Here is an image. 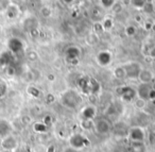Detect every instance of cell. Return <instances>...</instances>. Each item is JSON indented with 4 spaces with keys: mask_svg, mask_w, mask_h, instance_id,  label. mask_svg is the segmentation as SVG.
<instances>
[{
    "mask_svg": "<svg viewBox=\"0 0 155 152\" xmlns=\"http://www.w3.org/2000/svg\"><path fill=\"white\" fill-rule=\"evenodd\" d=\"M61 102L68 109H78L83 102L82 95L75 90H67L61 95Z\"/></svg>",
    "mask_w": 155,
    "mask_h": 152,
    "instance_id": "6da1fadb",
    "label": "cell"
},
{
    "mask_svg": "<svg viewBox=\"0 0 155 152\" xmlns=\"http://www.w3.org/2000/svg\"><path fill=\"white\" fill-rule=\"evenodd\" d=\"M127 137L131 143H144L147 138V132L142 127L135 126L127 130Z\"/></svg>",
    "mask_w": 155,
    "mask_h": 152,
    "instance_id": "7a4b0ae2",
    "label": "cell"
},
{
    "mask_svg": "<svg viewBox=\"0 0 155 152\" xmlns=\"http://www.w3.org/2000/svg\"><path fill=\"white\" fill-rule=\"evenodd\" d=\"M69 145L71 149L74 150H82L87 148L91 145V141L86 136L80 133H74L69 137Z\"/></svg>",
    "mask_w": 155,
    "mask_h": 152,
    "instance_id": "3957f363",
    "label": "cell"
},
{
    "mask_svg": "<svg viewBox=\"0 0 155 152\" xmlns=\"http://www.w3.org/2000/svg\"><path fill=\"white\" fill-rule=\"evenodd\" d=\"M94 131L99 135H106L112 131V124L107 119L99 118L94 121Z\"/></svg>",
    "mask_w": 155,
    "mask_h": 152,
    "instance_id": "277c9868",
    "label": "cell"
},
{
    "mask_svg": "<svg viewBox=\"0 0 155 152\" xmlns=\"http://www.w3.org/2000/svg\"><path fill=\"white\" fill-rule=\"evenodd\" d=\"M122 67L125 70V75H127V78H130V79H138V76H139L140 71H141V66L140 64L136 62H130L127 64L122 65Z\"/></svg>",
    "mask_w": 155,
    "mask_h": 152,
    "instance_id": "5b68a950",
    "label": "cell"
},
{
    "mask_svg": "<svg viewBox=\"0 0 155 152\" xmlns=\"http://www.w3.org/2000/svg\"><path fill=\"white\" fill-rule=\"evenodd\" d=\"M118 94L122 101L124 102H133L136 99V90L130 87V86H122L118 90Z\"/></svg>",
    "mask_w": 155,
    "mask_h": 152,
    "instance_id": "8992f818",
    "label": "cell"
},
{
    "mask_svg": "<svg viewBox=\"0 0 155 152\" xmlns=\"http://www.w3.org/2000/svg\"><path fill=\"white\" fill-rule=\"evenodd\" d=\"M81 119L86 120H95L97 117V106L95 104H87L81 109L80 112Z\"/></svg>",
    "mask_w": 155,
    "mask_h": 152,
    "instance_id": "52a82bcc",
    "label": "cell"
},
{
    "mask_svg": "<svg viewBox=\"0 0 155 152\" xmlns=\"http://www.w3.org/2000/svg\"><path fill=\"white\" fill-rule=\"evenodd\" d=\"M0 145H1V148L3 149V151H7V152L14 151V150H16L18 147V140L15 136H13V135L11 134V135H9V136L1 139Z\"/></svg>",
    "mask_w": 155,
    "mask_h": 152,
    "instance_id": "ba28073f",
    "label": "cell"
},
{
    "mask_svg": "<svg viewBox=\"0 0 155 152\" xmlns=\"http://www.w3.org/2000/svg\"><path fill=\"white\" fill-rule=\"evenodd\" d=\"M13 132V126L5 118H0V138L2 139L5 137L9 136Z\"/></svg>",
    "mask_w": 155,
    "mask_h": 152,
    "instance_id": "9c48e42d",
    "label": "cell"
},
{
    "mask_svg": "<svg viewBox=\"0 0 155 152\" xmlns=\"http://www.w3.org/2000/svg\"><path fill=\"white\" fill-rule=\"evenodd\" d=\"M96 59H97V62L100 66H108V65L112 63L113 56L107 50H102V51H100L99 53H98Z\"/></svg>",
    "mask_w": 155,
    "mask_h": 152,
    "instance_id": "30bf717a",
    "label": "cell"
},
{
    "mask_svg": "<svg viewBox=\"0 0 155 152\" xmlns=\"http://www.w3.org/2000/svg\"><path fill=\"white\" fill-rule=\"evenodd\" d=\"M8 47L10 49L11 53H19L20 51H22L24 49V44L17 37H12L9 39V43H8Z\"/></svg>",
    "mask_w": 155,
    "mask_h": 152,
    "instance_id": "8fae6325",
    "label": "cell"
},
{
    "mask_svg": "<svg viewBox=\"0 0 155 152\" xmlns=\"http://www.w3.org/2000/svg\"><path fill=\"white\" fill-rule=\"evenodd\" d=\"M151 88H152V87L150 86V84H142V83H140L139 86L137 87V90H136V94H137V97H138V98L144 99V100L148 101L149 93H150Z\"/></svg>",
    "mask_w": 155,
    "mask_h": 152,
    "instance_id": "7c38bea8",
    "label": "cell"
},
{
    "mask_svg": "<svg viewBox=\"0 0 155 152\" xmlns=\"http://www.w3.org/2000/svg\"><path fill=\"white\" fill-rule=\"evenodd\" d=\"M153 79H154V75L149 69H141L139 76H138V80L142 84H150L153 81Z\"/></svg>",
    "mask_w": 155,
    "mask_h": 152,
    "instance_id": "4fadbf2b",
    "label": "cell"
},
{
    "mask_svg": "<svg viewBox=\"0 0 155 152\" xmlns=\"http://www.w3.org/2000/svg\"><path fill=\"white\" fill-rule=\"evenodd\" d=\"M80 56V49L77 47H69L66 51V58L70 63H73V61H78Z\"/></svg>",
    "mask_w": 155,
    "mask_h": 152,
    "instance_id": "5bb4252c",
    "label": "cell"
},
{
    "mask_svg": "<svg viewBox=\"0 0 155 152\" xmlns=\"http://www.w3.org/2000/svg\"><path fill=\"white\" fill-rule=\"evenodd\" d=\"M19 15V9L16 5H10L8 9L5 10V16L9 19H15Z\"/></svg>",
    "mask_w": 155,
    "mask_h": 152,
    "instance_id": "9a60e30c",
    "label": "cell"
},
{
    "mask_svg": "<svg viewBox=\"0 0 155 152\" xmlns=\"http://www.w3.org/2000/svg\"><path fill=\"white\" fill-rule=\"evenodd\" d=\"M11 52H3V53L0 54V68H3V67H8L11 62Z\"/></svg>",
    "mask_w": 155,
    "mask_h": 152,
    "instance_id": "2e32d148",
    "label": "cell"
},
{
    "mask_svg": "<svg viewBox=\"0 0 155 152\" xmlns=\"http://www.w3.org/2000/svg\"><path fill=\"white\" fill-rule=\"evenodd\" d=\"M129 152H147V147L144 143H132Z\"/></svg>",
    "mask_w": 155,
    "mask_h": 152,
    "instance_id": "e0dca14e",
    "label": "cell"
},
{
    "mask_svg": "<svg viewBox=\"0 0 155 152\" xmlns=\"http://www.w3.org/2000/svg\"><path fill=\"white\" fill-rule=\"evenodd\" d=\"M33 130H34V132L38 133V134H45L48 131V127L43 121H38L33 124Z\"/></svg>",
    "mask_w": 155,
    "mask_h": 152,
    "instance_id": "ac0fdd59",
    "label": "cell"
},
{
    "mask_svg": "<svg viewBox=\"0 0 155 152\" xmlns=\"http://www.w3.org/2000/svg\"><path fill=\"white\" fill-rule=\"evenodd\" d=\"M24 28L26 29L28 32H30L31 30H33V29H36L37 28V22L35 18H28V19L26 20V22H24Z\"/></svg>",
    "mask_w": 155,
    "mask_h": 152,
    "instance_id": "d6986e66",
    "label": "cell"
},
{
    "mask_svg": "<svg viewBox=\"0 0 155 152\" xmlns=\"http://www.w3.org/2000/svg\"><path fill=\"white\" fill-rule=\"evenodd\" d=\"M113 75H114V77L116 78V79H118V80H122V79H124V78H127L125 70H124V68L122 67V65H121V66H117L116 68L114 69V73H113Z\"/></svg>",
    "mask_w": 155,
    "mask_h": 152,
    "instance_id": "ffe728a7",
    "label": "cell"
},
{
    "mask_svg": "<svg viewBox=\"0 0 155 152\" xmlns=\"http://www.w3.org/2000/svg\"><path fill=\"white\" fill-rule=\"evenodd\" d=\"M134 102V106L136 107L137 110H139V111H143V110H146L147 107V100H144V99H141V98H136L135 100L133 101Z\"/></svg>",
    "mask_w": 155,
    "mask_h": 152,
    "instance_id": "44dd1931",
    "label": "cell"
},
{
    "mask_svg": "<svg viewBox=\"0 0 155 152\" xmlns=\"http://www.w3.org/2000/svg\"><path fill=\"white\" fill-rule=\"evenodd\" d=\"M94 121L95 120H86V119H81L80 121V126L83 130L86 131H91L94 130Z\"/></svg>",
    "mask_w": 155,
    "mask_h": 152,
    "instance_id": "7402d4cb",
    "label": "cell"
},
{
    "mask_svg": "<svg viewBox=\"0 0 155 152\" xmlns=\"http://www.w3.org/2000/svg\"><path fill=\"white\" fill-rule=\"evenodd\" d=\"M27 93H28L30 96H32L33 98H38V97L41 96V90L37 87H35V86H29V87L27 88Z\"/></svg>",
    "mask_w": 155,
    "mask_h": 152,
    "instance_id": "603a6c76",
    "label": "cell"
},
{
    "mask_svg": "<svg viewBox=\"0 0 155 152\" xmlns=\"http://www.w3.org/2000/svg\"><path fill=\"white\" fill-rule=\"evenodd\" d=\"M101 25H102L103 30H110V29H112V27H113V20L110 19V18H105Z\"/></svg>",
    "mask_w": 155,
    "mask_h": 152,
    "instance_id": "cb8c5ba5",
    "label": "cell"
},
{
    "mask_svg": "<svg viewBox=\"0 0 155 152\" xmlns=\"http://www.w3.org/2000/svg\"><path fill=\"white\" fill-rule=\"evenodd\" d=\"M8 93V86L5 82L0 81V98H2L7 95Z\"/></svg>",
    "mask_w": 155,
    "mask_h": 152,
    "instance_id": "d4e9b609",
    "label": "cell"
},
{
    "mask_svg": "<svg viewBox=\"0 0 155 152\" xmlns=\"http://www.w3.org/2000/svg\"><path fill=\"white\" fill-rule=\"evenodd\" d=\"M131 2L136 8H143L147 3V0H131Z\"/></svg>",
    "mask_w": 155,
    "mask_h": 152,
    "instance_id": "484cf974",
    "label": "cell"
},
{
    "mask_svg": "<svg viewBox=\"0 0 155 152\" xmlns=\"http://www.w3.org/2000/svg\"><path fill=\"white\" fill-rule=\"evenodd\" d=\"M27 58H28V60L34 62V61H36L37 59H38V54H37V52L31 50V51H29L28 53H27Z\"/></svg>",
    "mask_w": 155,
    "mask_h": 152,
    "instance_id": "4316f807",
    "label": "cell"
},
{
    "mask_svg": "<svg viewBox=\"0 0 155 152\" xmlns=\"http://www.w3.org/2000/svg\"><path fill=\"white\" fill-rule=\"evenodd\" d=\"M136 32H137V30H136V28L134 26H129L125 29V33H127V36H134L136 34Z\"/></svg>",
    "mask_w": 155,
    "mask_h": 152,
    "instance_id": "83f0119b",
    "label": "cell"
},
{
    "mask_svg": "<svg viewBox=\"0 0 155 152\" xmlns=\"http://www.w3.org/2000/svg\"><path fill=\"white\" fill-rule=\"evenodd\" d=\"M10 5V0H0V12H2L8 9Z\"/></svg>",
    "mask_w": 155,
    "mask_h": 152,
    "instance_id": "f1b7e54d",
    "label": "cell"
},
{
    "mask_svg": "<svg viewBox=\"0 0 155 152\" xmlns=\"http://www.w3.org/2000/svg\"><path fill=\"white\" fill-rule=\"evenodd\" d=\"M43 122H44V123H45L47 127L51 126L52 122H53V119H52V116H50V115H46L45 117H44V119H43Z\"/></svg>",
    "mask_w": 155,
    "mask_h": 152,
    "instance_id": "f546056e",
    "label": "cell"
},
{
    "mask_svg": "<svg viewBox=\"0 0 155 152\" xmlns=\"http://www.w3.org/2000/svg\"><path fill=\"white\" fill-rule=\"evenodd\" d=\"M54 100H55V97H54L52 94H48L45 98V102L47 103V104H51V103H53Z\"/></svg>",
    "mask_w": 155,
    "mask_h": 152,
    "instance_id": "4dcf8cb0",
    "label": "cell"
},
{
    "mask_svg": "<svg viewBox=\"0 0 155 152\" xmlns=\"http://www.w3.org/2000/svg\"><path fill=\"white\" fill-rule=\"evenodd\" d=\"M101 2L105 8H110V7L114 5L115 0H101Z\"/></svg>",
    "mask_w": 155,
    "mask_h": 152,
    "instance_id": "1f68e13d",
    "label": "cell"
},
{
    "mask_svg": "<svg viewBox=\"0 0 155 152\" xmlns=\"http://www.w3.org/2000/svg\"><path fill=\"white\" fill-rule=\"evenodd\" d=\"M41 15L45 16V17H48V16L51 15V11H50V9L49 8H46V7H44L43 9L41 10Z\"/></svg>",
    "mask_w": 155,
    "mask_h": 152,
    "instance_id": "d6a6232c",
    "label": "cell"
},
{
    "mask_svg": "<svg viewBox=\"0 0 155 152\" xmlns=\"http://www.w3.org/2000/svg\"><path fill=\"white\" fill-rule=\"evenodd\" d=\"M7 73L9 76H14L16 73V70H15V67L12 66V65H9L7 67Z\"/></svg>",
    "mask_w": 155,
    "mask_h": 152,
    "instance_id": "836d02e7",
    "label": "cell"
},
{
    "mask_svg": "<svg viewBox=\"0 0 155 152\" xmlns=\"http://www.w3.org/2000/svg\"><path fill=\"white\" fill-rule=\"evenodd\" d=\"M21 122L25 124H29L32 122V118L29 115H25V116H22V118H21Z\"/></svg>",
    "mask_w": 155,
    "mask_h": 152,
    "instance_id": "e575fe53",
    "label": "cell"
},
{
    "mask_svg": "<svg viewBox=\"0 0 155 152\" xmlns=\"http://www.w3.org/2000/svg\"><path fill=\"white\" fill-rule=\"evenodd\" d=\"M149 101H155V88H151L150 93H149Z\"/></svg>",
    "mask_w": 155,
    "mask_h": 152,
    "instance_id": "d590c367",
    "label": "cell"
},
{
    "mask_svg": "<svg viewBox=\"0 0 155 152\" xmlns=\"http://www.w3.org/2000/svg\"><path fill=\"white\" fill-rule=\"evenodd\" d=\"M29 33H30V35H31V36H32V37H34V39H36V37L38 36V34H39V32H38V29H37V28H36V29H33V30H31Z\"/></svg>",
    "mask_w": 155,
    "mask_h": 152,
    "instance_id": "8d00e7d4",
    "label": "cell"
},
{
    "mask_svg": "<svg viewBox=\"0 0 155 152\" xmlns=\"http://www.w3.org/2000/svg\"><path fill=\"white\" fill-rule=\"evenodd\" d=\"M148 54L151 56V58L155 60V46H153V47H151V49H149V53Z\"/></svg>",
    "mask_w": 155,
    "mask_h": 152,
    "instance_id": "74e56055",
    "label": "cell"
},
{
    "mask_svg": "<svg viewBox=\"0 0 155 152\" xmlns=\"http://www.w3.org/2000/svg\"><path fill=\"white\" fill-rule=\"evenodd\" d=\"M46 152H55V147L53 145L48 146L47 149H46Z\"/></svg>",
    "mask_w": 155,
    "mask_h": 152,
    "instance_id": "f35d334b",
    "label": "cell"
},
{
    "mask_svg": "<svg viewBox=\"0 0 155 152\" xmlns=\"http://www.w3.org/2000/svg\"><path fill=\"white\" fill-rule=\"evenodd\" d=\"M54 79H55V77H54V76H52V75L48 76V80H50V81H53Z\"/></svg>",
    "mask_w": 155,
    "mask_h": 152,
    "instance_id": "ab89813d",
    "label": "cell"
},
{
    "mask_svg": "<svg viewBox=\"0 0 155 152\" xmlns=\"http://www.w3.org/2000/svg\"><path fill=\"white\" fill-rule=\"evenodd\" d=\"M64 1H65L66 3H71V2L73 1V0H64Z\"/></svg>",
    "mask_w": 155,
    "mask_h": 152,
    "instance_id": "60d3db41",
    "label": "cell"
},
{
    "mask_svg": "<svg viewBox=\"0 0 155 152\" xmlns=\"http://www.w3.org/2000/svg\"><path fill=\"white\" fill-rule=\"evenodd\" d=\"M2 34V26H1V25H0V35Z\"/></svg>",
    "mask_w": 155,
    "mask_h": 152,
    "instance_id": "b9f144b4",
    "label": "cell"
},
{
    "mask_svg": "<svg viewBox=\"0 0 155 152\" xmlns=\"http://www.w3.org/2000/svg\"><path fill=\"white\" fill-rule=\"evenodd\" d=\"M1 110H2V106H1V103H0V113H1Z\"/></svg>",
    "mask_w": 155,
    "mask_h": 152,
    "instance_id": "7bdbcfd3",
    "label": "cell"
},
{
    "mask_svg": "<svg viewBox=\"0 0 155 152\" xmlns=\"http://www.w3.org/2000/svg\"><path fill=\"white\" fill-rule=\"evenodd\" d=\"M0 50H1V43H0Z\"/></svg>",
    "mask_w": 155,
    "mask_h": 152,
    "instance_id": "ee69618b",
    "label": "cell"
},
{
    "mask_svg": "<svg viewBox=\"0 0 155 152\" xmlns=\"http://www.w3.org/2000/svg\"><path fill=\"white\" fill-rule=\"evenodd\" d=\"M1 152H7V151H1Z\"/></svg>",
    "mask_w": 155,
    "mask_h": 152,
    "instance_id": "f6af8a7d",
    "label": "cell"
}]
</instances>
